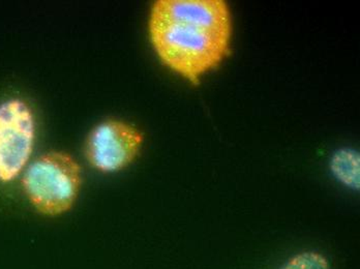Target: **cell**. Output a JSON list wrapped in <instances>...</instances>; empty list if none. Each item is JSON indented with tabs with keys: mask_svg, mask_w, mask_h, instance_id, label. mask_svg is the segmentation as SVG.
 Returning <instances> with one entry per match:
<instances>
[{
	"mask_svg": "<svg viewBox=\"0 0 360 269\" xmlns=\"http://www.w3.org/2000/svg\"><path fill=\"white\" fill-rule=\"evenodd\" d=\"M148 32L162 63L198 84L229 55L231 13L223 0H159L151 8Z\"/></svg>",
	"mask_w": 360,
	"mask_h": 269,
	"instance_id": "cell-1",
	"label": "cell"
},
{
	"mask_svg": "<svg viewBox=\"0 0 360 269\" xmlns=\"http://www.w3.org/2000/svg\"><path fill=\"white\" fill-rule=\"evenodd\" d=\"M82 183L81 167L71 155L51 152L30 163L22 174V187L39 214L57 216L74 206Z\"/></svg>",
	"mask_w": 360,
	"mask_h": 269,
	"instance_id": "cell-2",
	"label": "cell"
},
{
	"mask_svg": "<svg viewBox=\"0 0 360 269\" xmlns=\"http://www.w3.org/2000/svg\"><path fill=\"white\" fill-rule=\"evenodd\" d=\"M36 141V120L20 98L0 103V183L22 176L30 165Z\"/></svg>",
	"mask_w": 360,
	"mask_h": 269,
	"instance_id": "cell-3",
	"label": "cell"
},
{
	"mask_svg": "<svg viewBox=\"0 0 360 269\" xmlns=\"http://www.w3.org/2000/svg\"><path fill=\"white\" fill-rule=\"evenodd\" d=\"M143 141V134L131 124L122 120H106L89 133L85 157L98 171L115 173L135 161Z\"/></svg>",
	"mask_w": 360,
	"mask_h": 269,
	"instance_id": "cell-4",
	"label": "cell"
},
{
	"mask_svg": "<svg viewBox=\"0 0 360 269\" xmlns=\"http://www.w3.org/2000/svg\"><path fill=\"white\" fill-rule=\"evenodd\" d=\"M330 169L333 176L346 187L359 189L360 159L359 152L342 150L331 157Z\"/></svg>",
	"mask_w": 360,
	"mask_h": 269,
	"instance_id": "cell-5",
	"label": "cell"
},
{
	"mask_svg": "<svg viewBox=\"0 0 360 269\" xmlns=\"http://www.w3.org/2000/svg\"><path fill=\"white\" fill-rule=\"evenodd\" d=\"M278 269H331V265L324 254L306 251L291 256Z\"/></svg>",
	"mask_w": 360,
	"mask_h": 269,
	"instance_id": "cell-6",
	"label": "cell"
}]
</instances>
